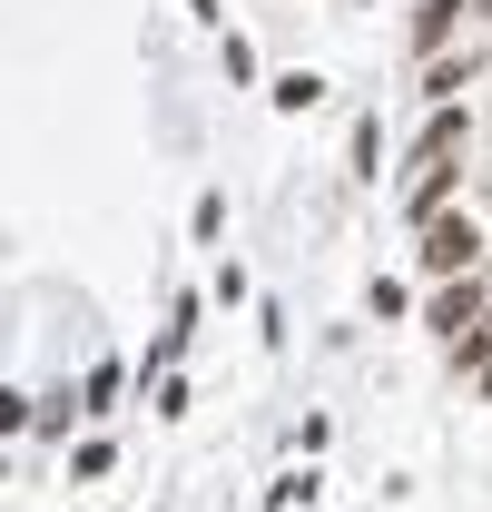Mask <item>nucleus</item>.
Wrapping results in <instances>:
<instances>
[{
	"mask_svg": "<svg viewBox=\"0 0 492 512\" xmlns=\"http://www.w3.org/2000/svg\"><path fill=\"white\" fill-rule=\"evenodd\" d=\"M453 158H473V99H463V109H424V128L404 138V168H394V178H414V168H453Z\"/></svg>",
	"mask_w": 492,
	"mask_h": 512,
	"instance_id": "obj_3",
	"label": "nucleus"
},
{
	"mask_svg": "<svg viewBox=\"0 0 492 512\" xmlns=\"http://www.w3.org/2000/svg\"><path fill=\"white\" fill-rule=\"evenodd\" d=\"M207 306H217V316L256 306V276H246V256H207Z\"/></svg>",
	"mask_w": 492,
	"mask_h": 512,
	"instance_id": "obj_14",
	"label": "nucleus"
},
{
	"mask_svg": "<svg viewBox=\"0 0 492 512\" xmlns=\"http://www.w3.org/2000/svg\"><path fill=\"white\" fill-rule=\"evenodd\" d=\"M473 178H463V158H453V168H414V178H404V197H394V207H404V227H414V237H424L433 217H453V207H473Z\"/></svg>",
	"mask_w": 492,
	"mask_h": 512,
	"instance_id": "obj_6",
	"label": "nucleus"
},
{
	"mask_svg": "<svg viewBox=\"0 0 492 512\" xmlns=\"http://www.w3.org/2000/svg\"><path fill=\"white\" fill-rule=\"evenodd\" d=\"M286 444H296V463H315V453L335 444V414H306V424H296V434H286Z\"/></svg>",
	"mask_w": 492,
	"mask_h": 512,
	"instance_id": "obj_19",
	"label": "nucleus"
},
{
	"mask_svg": "<svg viewBox=\"0 0 492 512\" xmlns=\"http://www.w3.org/2000/svg\"><path fill=\"white\" fill-rule=\"evenodd\" d=\"M30 424H40V394L0 375V444H30Z\"/></svg>",
	"mask_w": 492,
	"mask_h": 512,
	"instance_id": "obj_16",
	"label": "nucleus"
},
{
	"mask_svg": "<svg viewBox=\"0 0 492 512\" xmlns=\"http://www.w3.org/2000/svg\"><path fill=\"white\" fill-rule=\"evenodd\" d=\"M492 69V40H463V50H443V60H424L414 69V99L424 109H463V89Z\"/></svg>",
	"mask_w": 492,
	"mask_h": 512,
	"instance_id": "obj_4",
	"label": "nucleus"
},
{
	"mask_svg": "<svg viewBox=\"0 0 492 512\" xmlns=\"http://www.w3.org/2000/svg\"><path fill=\"white\" fill-rule=\"evenodd\" d=\"M187 20H197V30H207V40H227V30H237V20H227V0H178Z\"/></svg>",
	"mask_w": 492,
	"mask_h": 512,
	"instance_id": "obj_21",
	"label": "nucleus"
},
{
	"mask_svg": "<svg viewBox=\"0 0 492 512\" xmlns=\"http://www.w3.org/2000/svg\"><path fill=\"white\" fill-rule=\"evenodd\" d=\"M187 237H197V247L227 237V188H197V197H187ZM217 256H227V247H217Z\"/></svg>",
	"mask_w": 492,
	"mask_h": 512,
	"instance_id": "obj_17",
	"label": "nucleus"
},
{
	"mask_svg": "<svg viewBox=\"0 0 492 512\" xmlns=\"http://www.w3.org/2000/svg\"><path fill=\"white\" fill-rule=\"evenodd\" d=\"M345 178L355 188H384V109H355V128H345Z\"/></svg>",
	"mask_w": 492,
	"mask_h": 512,
	"instance_id": "obj_10",
	"label": "nucleus"
},
{
	"mask_svg": "<svg viewBox=\"0 0 492 512\" xmlns=\"http://www.w3.org/2000/svg\"><path fill=\"white\" fill-rule=\"evenodd\" d=\"M0 483H10V444H0Z\"/></svg>",
	"mask_w": 492,
	"mask_h": 512,
	"instance_id": "obj_24",
	"label": "nucleus"
},
{
	"mask_svg": "<svg viewBox=\"0 0 492 512\" xmlns=\"http://www.w3.org/2000/svg\"><path fill=\"white\" fill-rule=\"evenodd\" d=\"M60 473H69V483H109V473H119V434H109V424H89V434L60 453Z\"/></svg>",
	"mask_w": 492,
	"mask_h": 512,
	"instance_id": "obj_11",
	"label": "nucleus"
},
{
	"mask_svg": "<svg viewBox=\"0 0 492 512\" xmlns=\"http://www.w3.org/2000/svg\"><path fill=\"white\" fill-rule=\"evenodd\" d=\"M79 394H89V424H119L128 394H138V355H89L79 365Z\"/></svg>",
	"mask_w": 492,
	"mask_h": 512,
	"instance_id": "obj_7",
	"label": "nucleus"
},
{
	"mask_svg": "<svg viewBox=\"0 0 492 512\" xmlns=\"http://www.w3.org/2000/svg\"><path fill=\"white\" fill-rule=\"evenodd\" d=\"M404 316H424V286L394 276V266H374L365 276V325H404Z\"/></svg>",
	"mask_w": 492,
	"mask_h": 512,
	"instance_id": "obj_9",
	"label": "nucleus"
},
{
	"mask_svg": "<svg viewBox=\"0 0 492 512\" xmlns=\"http://www.w3.org/2000/svg\"><path fill=\"white\" fill-rule=\"evenodd\" d=\"M148 414H158V424H187V414H197V384H187V375H158V384H148Z\"/></svg>",
	"mask_w": 492,
	"mask_h": 512,
	"instance_id": "obj_18",
	"label": "nucleus"
},
{
	"mask_svg": "<svg viewBox=\"0 0 492 512\" xmlns=\"http://www.w3.org/2000/svg\"><path fill=\"white\" fill-rule=\"evenodd\" d=\"M483 316H492V266H473V276H453V286H424V316L414 325L453 355L463 335H483Z\"/></svg>",
	"mask_w": 492,
	"mask_h": 512,
	"instance_id": "obj_2",
	"label": "nucleus"
},
{
	"mask_svg": "<svg viewBox=\"0 0 492 512\" xmlns=\"http://www.w3.org/2000/svg\"><path fill=\"white\" fill-rule=\"evenodd\" d=\"M463 30H473V0H414V20H404V60L424 69L443 50H463Z\"/></svg>",
	"mask_w": 492,
	"mask_h": 512,
	"instance_id": "obj_5",
	"label": "nucleus"
},
{
	"mask_svg": "<svg viewBox=\"0 0 492 512\" xmlns=\"http://www.w3.org/2000/svg\"><path fill=\"white\" fill-rule=\"evenodd\" d=\"M335 10H374V0H335Z\"/></svg>",
	"mask_w": 492,
	"mask_h": 512,
	"instance_id": "obj_23",
	"label": "nucleus"
},
{
	"mask_svg": "<svg viewBox=\"0 0 492 512\" xmlns=\"http://www.w3.org/2000/svg\"><path fill=\"white\" fill-rule=\"evenodd\" d=\"M473 30H492V0H473Z\"/></svg>",
	"mask_w": 492,
	"mask_h": 512,
	"instance_id": "obj_22",
	"label": "nucleus"
},
{
	"mask_svg": "<svg viewBox=\"0 0 492 512\" xmlns=\"http://www.w3.org/2000/svg\"><path fill=\"white\" fill-rule=\"evenodd\" d=\"M473 266H492V237H483V217L473 207H453V217H433L424 237H414V286H453V276H473Z\"/></svg>",
	"mask_w": 492,
	"mask_h": 512,
	"instance_id": "obj_1",
	"label": "nucleus"
},
{
	"mask_svg": "<svg viewBox=\"0 0 492 512\" xmlns=\"http://www.w3.org/2000/svg\"><path fill=\"white\" fill-rule=\"evenodd\" d=\"M443 375H453V384H473V394L492 404V316H483V335H463V345L443 355Z\"/></svg>",
	"mask_w": 492,
	"mask_h": 512,
	"instance_id": "obj_13",
	"label": "nucleus"
},
{
	"mask_svg": "<svg viewBox=\"0 0 492 512\" xmlns=\"http://www.w3.org/2000/svg\"><path fill=\"white\" fill-rule=\"evenodd\" d=\"M217 79H227V89H266L276 69H266V50H256L246 30H227V40H217Z\"/></svg>",
	"mask_w": 492,
	"mask_h": 512,
	"instance_id": "obj_12",
	"label": "nucleus"
},
{
	"mask_svg": "<svg viewBox=\"0 0 492 512\" xmlns=\"http://www.w3.org/2000/svg\"><path fill=\"white\" fill-rule=\"evenodd\" d=\"M325 89H335V79H325L315 60H296V69H276V79H266V109H276V119H315V109H325Z\"/></svg>",
	"mask_w": 492,
	"mask_h": 512,
	"instance_id": "obj_8",
	"label": "nucleus"
},
{
	"mask_svg": "<svg viewBox=\"0 0 492 512\" xmlns=\"http://www.w3.org/2000/svg\"><path fill=\"white\" fill-rule=\"evenodd\" d=\"M315 493H325V473L286 453V463H276V483H266V512H296V503H315Z\"/></svg>",
	"mask_w": 492,
	"mask_h": 512,
	"instance_id": "obj_15",
	"label": "nucleus"
},
{
	"mask_svg": "<svg viewBox=\"0 0 492 512\" xmlns=\"http://www.w3.org/2000/svg\"><path fill=\"white\" fill-rule=\"evenodd\" d=\"M256 345H266V355H286V306H276V296H256Z\"/></svg>",
	"mask_w": 492,
	"mask_h": 512,
	"instance_id": "obj_20",
	"label": "nucleus"
}]
</instances>
